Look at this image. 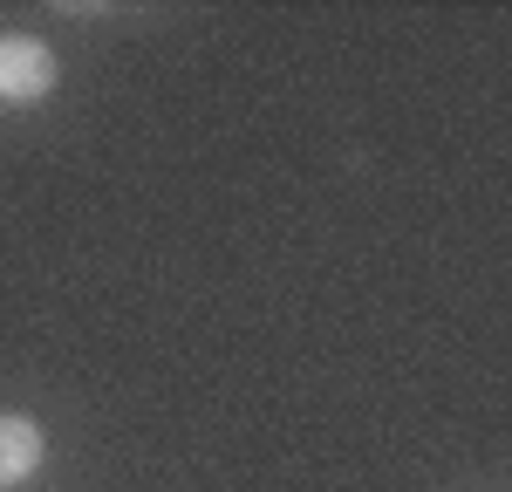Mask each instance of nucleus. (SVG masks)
<instances>
[{
  "instance_id": "nucleus-1",
  "label": "nucleus",
  "mask_w": 512,
  "mask_h": 492,
  "mask_svg": "<svg viewBox=\"0 0 512 492\" xmlns=\"http://www.w3.org/2000/svg\"><path fill=\"white\" fill-rule=\"evenodd\" d=\"M55 89V48L35 35L0 41V103H41Z\"/></svg>"
},
{
  "instance_id": "nucleus-2",
  "label": "nucleus",
  "mask_w": 512,
  "mask_h": 492,
  "mask_svg": "<svg viewBox=\"0 0 512 492\" xmlns=\"http://www.w3.org/2000/svg\"><path fill=\"white\" fill-rule=\"evenodd\" d=\"M41 472V424L35 417H0V486H21Z\"/></svg>"
}]
</instances>
